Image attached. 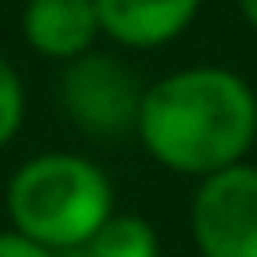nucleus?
I'll return each mask as SVG.
<instances>
[{
    "mask_svg": "<svg viewBox=\"0 0 257 257\" xmlns=\"http://www.w3.org/2000/svg\"><path fill=\"white\" fill-rule=\"evenodd\" d=\"M8 221L28 241L52 253H76L112 213V181L80 153H36L4 189Z\"/></svg>",
    "mask_w": 257,
    "mask_h": 257,
    "instance_id": "nucleus-2",
    "label": "nucleus"
},
{
    "mask_svg": "<svg viewBox=\"0 0 257 257\" xmlns=\"http://www.w3.org/2000/svg\"><path fill=\"white\" fill-rule=\"evenodd\" d=\"M20 120H24V84H20L16 68L0 56V149L16 137Z\"/></svg>",
    "mask_w": 257,
    "mask_h": 257,
    "instance_id": "nucleus-8",
    "label": "nucleus"
},
{
    "mask_svg": "<svg viewBox=\"0 0 257 257\" xmlns=\"http://www.w3.org/2000/svg\"><path fill=\"white\" fill-rule=\"evenodd\" d=\"M241 4V16L249 20V28H257V0H237Z\"/></svg>",
    "mask_w": 257,
    "mask_h": 257,
    "instance_id": "nucleus-10",
    "label": "nucleus"
},
{
    "mask_svg": "<svg viewBox=\"0 0 257 257\" xmlns=\"http://www.w3.org/2000/svg\"><path fill=\"white\" fill-rule=\"evenodd\" d=\"M0 257H60V253L28 241V237L16 233V229H0Z\"/></svg>",
    "mask_w": 257,
    "mask_h": 257,
    "instance_id": "nucleus-9",
    "label": "nucleus"
},
{
    "mask_svg": "<svg viewBox=\"0 0 257 257\" xmlns=\"http://www.w3.org/2000/svg\"><path fill=\"white\" fill-rule=\"evenodd\" d=\"M189 233L201 257H257V165L241 161L197 181Z\"/></svg>",
    "mask_w": 257,
    "mask_h": 257,
    "instance_id": "nucleus-4",
    "label": "nucleus"
},
{
    "mask_svg": "<svg viewBox=\"0 0 257 257\" xmlns=\"http://www.w3.org/2000/svg\"><path fill=\"white\" fill-rule=\"evenodd\" d=\"M100 32L124 48H161L189 28L201 0H92Z\"/></svg>",
    "mask_w": 257,
    "mask_h": 257,
    "instance_id": "nucleus-6",
    "label": "nucleus"
},
{
    "mask_svg": "<svg viewBox=\"0 0 257 257\" xmlns=\"http://www.w3.org/2000/svg\"><path fill=\"white\" fill-rule=\"evenodd\" d=\"M137 137L157 165L205 181L241 165L253 149L257 92L245 76L217 64L169 72L145 88Z\"/></svg>",
    "mask_w": 257,
    "mask_h": 257,
    "instance_id": "nucleus-1",
    "label": "nucleus"
},
{
    "mask_svg": "<svg viewBox=\"0 0 257 257\" xmlns=\"http://www.w3.org/2000/svg\"><path fill=\"white\" fill-rule=\"evenodd\" d=\"M145 84L141 76L108 52H84L60 68L56 100L60 112L88 137L116 141L124 133H137Z\"/></svg>",
    "mask_w": 257,
    "mask_h": 257,
    "instance_id": "nucleus-3",
    "label": "nucleus"
},
{
    "mask_svg": "<svg viewBox=\"0 0 257 257\" xmlns=\"http://www.w3.org/2000/svg\"><path fill=\"white\" fill-rule=\"evenodd\" d=\"M76 253L80 257H161V241L145 217L112 213Z\"/></svg>",
    "mask_w": 257,
    "mask_h": 257,
    "instance_id": "nucleus-7",
    "label": "nucleus"
},
{
    "mask_svg": "<svg viewBox=\"0 0 257 257\" xmlns=\"http://www.w3.org/2000/svg\"><path fill=\"white\" fill-rule=\"evenodd\" d=\"M20 32L40 56L68 64L92 52V40L100 32L96 4L92 0H28L20 16Z\"/></svg>",
    "mask_w": 257,
    "mask_h": 257,
    "instance_id": "nucleus-5",
    "label": "nucleus"
}]
</instances>
